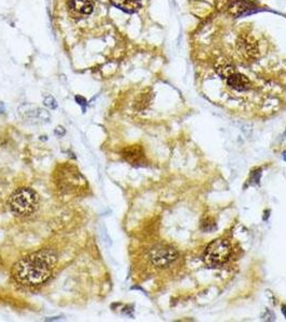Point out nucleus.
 <instances>
[{
	"label": "nucleus",
	"mask_w": 286,
	"mask_h": 322,
	"mask_svg": "<svg viewBox=\"0 0 286 322\" xmlns=\"http://www.w3.org/2000/svg\"><path fill=\"white\" fill-rule=\"evenodd\" d=\"M44 105L50 109H55L57 107V102L53 96H46L44 98Z\"/></svg>",
	"instance_id": "13"
},
{
	"label": "nucleus",
	"mask_w": 286,
	"mask_h": 322,
	"mask_svg": "<svg viewBox=\"0 0 286 322\" xmlns=\"http://www.w3.org/2000/svg\"><path fill=\"white\" fill-rule=\"evenodd\" d=\"M122 156L127 162L135 165L142 163L146 159L145 152L139 145H131V146L125 147L122 152Z\"/></svg>",
	"instance_id": "6"
},
{
	"label": "nucleus",
	"mask_w": 286,
	"mask_h": 322,
	"mask_svg": "<svg viewBox=\"0 0 286 322\" xmlns=\"http://www.w3.org/2000/svg\"><path fill=\"white\" fill-rule=\"evenodd\" d=\"M238 46L240 49V53L242 55H244L245 57H253L255 54L257 53L256 43H254L253 41L249 38L242 39L239 42Z\"/></svg>",
	"instance_id": "10"
},
{
	"label": "nucleus",
	"mask_w": 286,
	"mask_h": 322,
	"mask_svg": "<svg viewBox=\"0 0 286 322\" xmlns=\"http://www.w3.org/2000/svg\"><path fill=\"white\" fill-rule=\"evenodd\" d=\"M54 176L58 190L68 194L84 191L87 186L84 176L80 173L75 165L69 163L58 165Z\"/></svg>",
	"instance_id": "2"
},
{
	"label": "nucleus",
	"mask_w": 286,
	"mask_h": 322,
	"mask_svg": "<svg viewBox=\"0 0 286 322\" xmlns=\"http://www.w3.org/2000/svg\"><path fill=\"white\" fill-rule=\"evenodd\" d=\"M57 256L50 249H41L18 260L12 267V277L19 285L36 287L44 284L53 274Z\"/></svg>",
	"instance_id": "1"
},
{
	"label": "nucleus",
	"mask_w": 286,
	"mask_h": 322,
	"mask_svg": "<svg viewBox=\"0 0 286 322\" xmlns=\"http://www.w3.org/2000/svg\"><path fill=\"white\" fill-rule=\"evenodd\" d=\"M227 84L234 90H248L251 87V82L250 80L244 77L238 72H234L233 75H231L229 78H227Z\"/></svg>",
	"instance_id": "8"
},
{
	"label": "nucleus",
	"mask_w": 286,
	"mask_h": 322,
	"mask_svg": "<svg viewBox=\"0 0 286 322\" xmlns=\"http://www.w3.org/2000/svg\"><path fill=\"white\" fill-rule=\"evenodd\" d=\"M178 258V253L175 248L165 245H158L151 249L150 260L157 267H167Z\"/></svg>",
	"instance_id": "5"
},
{
	"label": "nucleus",
	"mask_w": 286,
	"mask_h": 322,
	"mask_svg": "<svg viewBox=\"0 0 286 322\" xmlns=\"http://www.w3.org/2000/svg\"><path fill=\"white\" fill-rule=\"evenodd\" d=\"M96 0H70V9L78 15H87L93 12Z\"/></svg>",
	"instance_id": "7"
},
{
	"label": "nucleus",
	"mask_w": 286,
	"mask_h": 322,
	"mask_svg": "<svg viewBox=\"0 0 286 322\" xmlns=\"http://www.w3.org/2000/svg\"><path fill=\"white\" fill-rule=\"evenodd\" d=\"M283 158H284V160L286 161V152H285V153H283Z\"/></svg>",
	"instance_id": "16"
},
{
	"label": "nucleus",
	"mask_w": 286,
	"mask_h": 322,
	"mask_svg": "<svg viewBox=\"0 0 286 322\" xmlns=\"http://www.w3.org/2000/svg\"><path fill=\"white\" fill-rule=\"evenodd\" d=\"M76 101L79 103L80 106H82V107H84V106H86V100L83 98V97H81V96H77L76 97Z\"/></svg>",
	"instance_id": "14"
},
{
	"label": "nucleus",
	"mask_w": 286,
	"mask_h": 322,
	"mask_svg": "<svg viewBox=\"0 0 286 322\" xmlns=\"http://www.w3.org/2000/svg\"><path fill=\"white\" fill-rule=\"evenodd\" d=\"M251 9V4L245 2V0H228L226 6L227 11L234 16L247 13Z\"/></svg>",
	"instance_id": "9"
},
{
	"label": "nucleus",
	"mask_w": 286,
	"mask_h": 322,
	"mask_svg": "<svg viewBox=\"0 0 286 322\" xmlns=\"http://www.w3.org/2000/svg\"><path fill=\"white\" fill-rule=\"evenodd\" d=\"M231 249L225 240H216L210 243L203 255V261L210 267L221 266L228 261Z\"/></svg>",
	"instance_id": "4"
},
{
	"label": "nucleus",
	"mask_w": 286,
	"mask_h": 322,
	"mask_svg": "<svg viewBox=\"0 0 286 322\" xmlns=\"http://www.w3.org/2000/svg\"><path fill=\"white\" fill-rule=\"evenodd\" d=\"M282 311H283V314H284V316H285V318H286V306H283V307H282Z\"/></svg>",
	"instance_id": "15"
},
{
	"label": "nucleus",
	"mask_w": 286,
	"mask_h": 322,
	"mask_svg": "<svg viewBox=\"0 0 286 322\" xmlns=\"http://www.w3.org/2000/svg\"><path fill=\"white\" fill-rule=\"evenodd\" d=\"M39 206V194L36 190L22 187L15 190L9 199V207L16 216H29L34 214Z\"/></svg>",
	"instance_id": "3"
},
{
	"label": "nucleus",
	"mask_w": 286,
	"mask_h": 322,
	"mask_svg": "<svg viewBox=\"0 0 286 322\" xmlns=\"http://www.w3.org/2000/svg\"><path fill=\"white\" fill-rule=\"evenodd\" d=\"M115 7L126 12H136L140 8V0H111Z\"/></svg>",
	"instance_id": "11"
},
{
	"label": "nucleus",
	"mask_w": 286,
	"mask_h": 322,
	"mask_svg": "<svg viewBox=\"0 0 286 322\" xmlns=\"http://www.w3.org/2000/svg\"><path fill=\"white\" fill-rule=\"evenodd\" d=\"M217 71L219 72V75L221 77H223L224 79H227L236 72V68H234L231 64H229V62L222 61L217 66Z\"/></svg>",
	"instance_id": "12"
}]
</instances>
